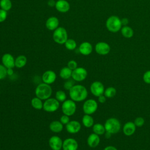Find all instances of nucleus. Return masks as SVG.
I'll return each mask as SVG.
<instances>
[{"instance_id": "obj_25", "label": "nucleus", "mask_w": 150, "mask_h": 150, "mask_svg": "<svg viewBox=\"0 0 150 150\" xmlns=\"http://www.w3.org/2000/svg\"><path fill=\"white\" fill-rule=\"evenodd\" d=\"M27 63V58L24 55L18 56L15 60V66L17 68L23 67Z\"/></svg>"}, {"instance_id": "obj_35", "label": "nucleus", "mask_w": 150, "mask_h": 150, "mask_svg": "<svg viewBox=\"0 0 150 150\" xmlns=\"http://www.w3.org/2000/svg\"><path fill=\"white\" fill-rule=\"evenodd\" d=\"M74 85V80L68 79V80L66 81L65 83H64V88L67 90H69Z\"/></svg>"}, {"instance_id": "obj_30", "label": "nucleus", "mask_w": 150, "mask_h": 150, "mask_svg": "<svg viewBox=\"0 0 150 150\" xmlns=\"http://www.w3.org/2000/svg\"><path fill=\"white\" fill-rule=\"evenodd\" d=\"M0 6L2 9L8 11L12 6V2L11 0H0Z\"/></svg>"}, {"instance_id": "obj_18", "label": "nucleus", "mask_w": 150, "mask_h": 150, "mask_svg": "<svg viewBox=\"0 0 150 150\" xmlns=\"http://www.w3.org/2000/svg\"><path fill=\"white\" fill-rule=\"evenodd\" d=\"M79 51L81 54L88 56L93 52V46L88 42H84L80 45Z\"/></svg>"}, {"instance_id": "obj_16", "label": "nucleus", "mask_w": 150, "mask_h": 150, "mask_svg": "<svg viewBox=\"0 0 150 150\" xmlns=\"http://www.w3.org/2000/svg\"><path fill=\"white\" fill-rule=\"evenodd\" d=\"M15 59L10 53H5L1 59L2 64L6 68H13L15 66Z\"/></svg>"}, {"instance_id": "obj_3", "label": "nucleus", "mask_w": 150, "mask_h": 150, "mask_svg": "<svg viewBox=\"0 0 150 150\" xmlns=\"http://www.w3.org/2000/svg\"><path fill=\"white\" fill-rule=\"evenodd\" d=\"M107 29L112 33H117L120 31L122 26L121 19L116 15H111L107 18L105 22Z\"/></svg>"}, {"instance_id": "obj_42", "label": "nucleus", "mask_w": 150, "mask_h": 150, "mask_svg": "<svg viewBox=\"0 0 150 150\" xmlns=\"http://www.w3.org/2000/svg\"><path fill=\"white\" fill-rule=\"evenodd\" d=\"M103 150H118L117 148L114 146L112 145H108L105 146Z\"/></svg>"}, {"instance_id": "obj_20", "label": "nucleus", "mask_w": 150, "mask_h": 150, "mask_svg": "<svg viewBox=\"0 0 150 150\" xmlns=\"http://www.w3.org/2000/svg\"><path fill=\"white\" fill-rule=\"evenodd\" d=\"M100 142V138L99 135L94 132L90 134L87 139V145L90 148H93L97 147L99 145Z\"/></svg>"}, {"instance_id": "obj_22", "label": "nucleus", "mask_w": 150, "mask_h": 150, "mask_svg": "<svg viewBox=\"0 0 150 150\" xmlns=\"http://www.w3.org/2000/svg\"><path fill=\"white\" fill-rule=\"evenodd\" d=\"M49 129L53 132L58 133L61 132L63 129V124L59 121H53L49 124Z\"/></svg>"}, {"instance_id": "obj_7", "label": "nucleus", "mask_w": 150, "mask_h": 150, "mask_svg": "<svg viewBox=\"0 0 150 150\" xmlns=\"http://www.w3.org/2000/svg\"><path fill=\"white\" fill-rule=\"evenodd\" d=\"M97 102L92 98L86 100L83 105V110L85 114L91 115L97 111Z\"/></svg>"}, {"instance_id": "obj_15", "label": "nucleus", "mask_w": 150, "mask_h": 150, "mask_svg": "<svg viewBox=\"0 0 150 150\" xmlns=\"http://www.w3.org/2000/svg\"><path fill=\"white\" fill-rule=\"evenodd\" d=\"M56 74L52 70H47L43 73L42 76V79L43 83L51 84L53 83L56 79Z\"/></svg>"}, {"instance_id": "obj_6", "label": "nucleus", "mask_w": 150, "mask_h": 150, "mask_svg": "<svg viewBox=\"0 0 150 150\" xmlns=\"http://www.w3.org/2000/svg\"><path fill=\"white\" fill-rule=\"evenodd\" d=\"M77 106L75 101L70 100H66L62 105V111L63 114L69 117L73 115L76 111Z\"/></svg>"}, {"instance_id": "obj_38", "label": "nucleus", "mask_w": 150, "mask_h": 150, "mask_svg": "<svg viewBox=\"0 0 150 150\" xmlns=\"http://www.w3.org/2000/svg\"><path fill=\"white\" fill-rule=\"evenodd\" d=\"M7 17V11L0 9V23L5 21Z\"/></svg>"}, {"instance_id": "obj_19", "label": "nucleus", "mask_w": 150, "mask_h": 150, "mask_svg": "<svg viewBox=\"0 0 150 150\" xmlns=\"http://www.w3.org/2000/svg\"><path fill=\"white\" fill-rule=\"evenodd\" d=\"M55 8L59 12L65 13L69 11L70 6L66 0H58L56 2Z\"/></svg>"}, {"instance_id": "obj_5", "label": "nucleus", "mask_w": 150, "mask_h": 150, "mask_svg": "<svg viewBox=\"0 0 150 150\" xmlns=\"http://www.w3.org/2000/svg\"><path fill=\"white\" fill-rule=\"evenodd\" d=\"M53 39L56 43L64 44L68 39V35L66 29L63 27H58L56 29L53 33Z\"/></svg>"}, {"instance_id": "obj_10", "label": "nucleus", "mask_w": 150, "mask_h": 150, "mask_svg": "<svg viewBox=\"0 0 150 150\" xmlns=\"http://www.w3.org/2000/svg\"><path fill=\"white\" fill-rule=\"evenodd\" d=\"M90 90L93 96L98 97V96L104 94L105 88L104 84L101 81H95L90 85Z\"/></svg>"}, {"instance_id": "obj_4", "label": "nucleus", "mask_w": 150, "mask_h": 150, "mask_svg": "<svg viewBox=\"0 0 150 150\" xmlns=\"http://www.w3.org/2000/svg\"><path fill=\"white\" fill-rule=\"evenodd\" d=\"M104 125L105 131L111 134H115L118 133L121 128L120 121L117 118L114 117L108 118L105 121Z\"/></svg>"}, {"instance_id": "obj_33", "label": "nucleus", "mask_w": 150, "mask_h": 150, "mask_svg": "<svg viewBox=\"0 0 150 150\" xmlns=\"http://www.w3.org/2000/svg\"><path fill=\"white\" fill-rule=\"evenodd\" d=\"M7 75V69L3 64H0V80L4 79Z\"/></svg>"}, {"instance_id": "obj_21", "label": "nucleus", "mask_w": 150, "mask_h": 150, "mask_svg": "<svg viewBox=\"0 0 150 150\" xmlns=\"http://www.w3.org/2000/svg\"><path fill=\"white\" fill-rule=\"evenodd\" d=\"M59 21L56 16H51L49 18L46 22V26L50 30H54L59 27Z\"/></svg>"}, {"instance_id": "obj_28", "label": "nucleus", "mask_w": 150, "mask_h": 150, "mask_svg": "<svg viewBox=\"0 0 150 150\" xmlns=\"http://www.w3.org/2000/svg\"><path fill=\"white\" fill-rule=\"evenodd\" d=\"M31 105L35 109L41 110L43 108V103H42V100L41 99L35 97L31 100Z\"/></svg>"}, {"instance_id": "obj_39", "label": "nucleus", "mask_w": 150, "mask_h": 150, "mask_svg": "<svg viewBox=\"0 0 150 150\" xmlns=\"http://www.w3.org/2000/svg\"><path fill=\"white\" fill-rule=\"evenodd\" d=\"M60 121L64 125H66L69 121H70V118L69 117L68 115H66L65 114L61 116L60 118Z\"/></svg>"}, {"instance_id": "obj_31", "label": "nucleus", "mask_w": 150, "mask_h": 150, "mask_svg": "<svg viewBox=\"0 0 150 150\" xmlns=\"http://www.w3.org/2000/svg\"><path fill=\"white\" fill-rule=\"evenodd\" d=\"M64 45L66 48L69 50H73L77 47L76 42L72 39H68L65 42Z\"/></svg>"}, {"instance_id": "obj_9", "label": "nucleus", "mask_w": 150, "mask_h": 150, "mask_svg": "<svg viewBox=\"0 0 150 150\" xmlns=\"http://www.w3.org/2000/svg\"><path fill=\"white\" fill-rule=\"evenodd\" d=\"M87 74V71L85 68L77 67L76 69L72 71L71 77L73 80L76 81H82L86 79Z\"/></svg>"}, {"instance_id": "obj_37", "label": "nucleus", "mask_w": 150, "mask_h": 150, "mask_svg": "<svg viewBox=\"0 0 150 150\" xmlns=\"http://www.w3.org/2000/svg\"><path fill=\"white\" fill-rule=\"evenodd\" d=\"M67 67L71 70H73L77 67V63L74 60H71L67 63Z\"/></svg>"}, {"instance_id": "obj_26", "label": "nucleus", "mask_w": 150, "mask_h": 150, "mask_svg": "<svg viewBox=\"0 0 150 150\" xmlns=\"http://www.w3.org/2000/svg\"><path fill=\"white\" fill-rule=\"evenodd\" d=\"M82 123L86 128H90L94 125L93 118L88 114H85L82 118Z\"/></svg>"}, {"instance_id": "obj_1", "label": "nucleus", "mask_w": 150, "mask_h": 150, "mask_svg": "<svg viewBox=\"0 0 150 150\" xmlns=\"http://www.w3.org/2000/svg\"><path fill=\"white\" fill-rule=\"evenodd\" d=\"M70 98L75 102H81L86 99L88 96L87 88L83 85H74L69 90Z\"/></svg>"}, {"instance_id": "obj_23", "label": "nucleus", "mask_w": 150, "mask_h": 150, "mask_svg": "<svg viewBox=\"0 0 150 150\" xmlns=\"http://www.w3.org/2000/svg\"><path fill=\"white\" fill-rule=\"evenodd\" d=\"M120 30H121L122 36L124 38H127V39L131 38L134 36V34L133 29L128 25L122 26Z\"/></svg>"}, {"instance_id": "obj_32", "label": "nucleus", "mask_w": 150, "mask_h": 150, "mask_svg": "<svg viewBox=\"0 0 150 150\" xmlns=\"http://www.w3.org/2000/svg\"><path fill=\"white\" fill-rule=\"evenodd\" d=\"M55 98L59 102H64L67 98L66 94L63 90H58L56 92Z\"/></svg>"}, {"instance_id": "obj_14", "label": "nucleus", "mask_w": 150, "mask_h": 150, "mask_svg": "<svg viewBox=\"0 0 150 150\" xmlns=\"http://www.w3.org/2000/svg\"><path fill=\"white\" fill-rule=\"evenodd\" d=\"M81 125L80 123L76 120L70 121L66 125V131L70 134H76L81 129Z\"/></svg>"}, {"instance_id": "obj_43", "label": "nucleus", "mask_w": 150, "mask_h": 150, "mask_svg": "<svg viewBox=\"0 0 150 150\" xmlns=\"http://www.w3.org/2000/svg\"><path fill=\"white\" fill-rule=\"evenodd\" d=\"M7 74L8 76H12L13 74V68H8L7 69Z\"/></svg>"}, {"instance_id": "obj_8", "label": "nucleus", "mask_w": 150, "mask_h": 150, "mask_svg": "<svg viewBox=\"0 0 150 150\" xmlns=\"http://www.w3.org/2000/svg\"><path fill=\"white\" fill-rule=\"evenodd\" d=\"M60 103L58 100L54 98H49L43 103V109L48 112H53L58 110Z\"/></svg>"}, {"instance_id": "obj_24", "label": "nucleus", "mask_w": 150, "mask_h": 150, "mask_svg": "<svg viewBox=\"0 0 150 150\" xmlns=\"http://www.w3.org/2000/svg\"><path fill=\"white\" fill-rule=\"evenodd\" d=\"M72 71L70 69H69L67 66L64 67L61 69L59 73L60 77L64 80H68L70 77H71Z\"/></svg>"}, {"instance_id": "obj_34", "label": "nucleus", "mask_w": 150, "mask_h": 150, "mask_svg": "<svg viewBox=\"0 0 150 150\" xmlns=\"http://www.w3.org/2000/svg\"><path fill=\"white\" fill-rule=\"evenodd\" d=\"M134 123L135 124L136 127H141L144 125V124L145 123V120L144 118H142L141 117H137L134 120Z\"/></svg>"}, {"instance_id": "obj_12", "label": "nucleus", "mask_w": 150, "mask_h": 150, "mask_svg": "<svg viewBox=\"0 0 150 150\" xmlns=\"http://www.w3.org/2000/svg\"><path fill=\"white\" fill-rule=\"evenodd\" d=\"M49 145L52 150H60L62 148L63 141L59 137L53 135L49 138Z\"/></svg>"}, {"instance_id": "obj_29", "label": "nucleus", "mask_w": 150, "mask_h": 150, "mask_svg": "<svg viewBox=\"0 0 150 150\" xmlns=\"http://www.w3.org/2000/svg\"><path fill=\"white\" fill-rule=\"evenodd\" d=\"M117 94V90L114 87H108L105 89L104 95L107 98H112Z\"/></svg>"}, {"instance_id": "obj_2", "label": "nucleus", "mask_w": 150, "mask_h": 150, "mask_svg": "<svg viewBox=\"0 0 150 150\" xmlns=\"http://www.w3.org/2000/svg\"><path fill=\"white\" fill-rule=\"evenodd\" d=\"M35 95L42 100H46L50 98L52 94V88L50 84L45 83H40L35 88Z\"/></svg>"}, {"instance_id": "obj_17", "label": "nucleus", "mask_w": 150, "mask_h": 150, "mask_svg": "<svg viewBox=\"0 0 150 150\" xmlns=\"http://www.w3.org/2000/svg\"><path fill=\"white\" fill-rule=\"evenodd\" d=\"M136 131V126L134 122L128 121L125 122L122 127V132L126 136H131Z\"/></svg>"}, {"instance_id": "obj_44", "label": "nucleus", "mask_w": 150, "mask_h": 150, "mask_svg": "<svg viewBox=\"0 0 150 150\" xmlns=\"http://www.w3.org/2000/svg\"><path fill=\"white\" fill-rule=\"evenodd\" d=\"M48 5L50 6H55V4H56V2L53 1V0H49L47 2Z\"/></svg>"}, {"instance_id": "obj_11", "label": "nucleus", "mask_w": 150, "mask_h": 150, "mask_svg": "<svg viewBox=\"0 0 150 150\" xmlns=\"http://www.w3.org/2000/svg\"><path fill=\"white\" fill-rule=\"evenodd\" d=\"M110 46L105 42H99L95 46V51L100 55H107L110 53Z\"/></svg>"}, {"instance_id": "obj_41", "label": "nucleus", "mask_w": 150, "mask_h": 150, "mask_svg": "<svg viewBox=\"0 0 150 150\" xmlns=\"http://www.w3.org/2000/svg\"><path fill=\"white\" fill-rule=\"evenodd\" d=\"M121 23H122V26H126L129 23L128 19L126 18H124L122 19H121Z\"/></svg>"}, {"instance_id": "obj_45", "label": "nucleus", "mask_w": 150, "mask_h": 150, "mask_svg": "<svg viewBox=\"0 0 150 150\" xmlns=\"http://www.w3.org/2000/svg\"><path fill=\"white\" fill-rule=\"evenodd\" d=\"M104 134H105V138H107V139L110 138L111 137V134H110V133H109V132H105Z\"/></svg>"}, {"instance_id": "obj_46", "label": "nucleus", "mask_w": 150, "mask_h": 150, "mask_svg": "<svg viewBox=\"0 0 150 150\" xmlns=\"http://www.w3.org/2000/svg\"><path fill=\"white\" fill-rule=\"evenodd\" d=\"M141 150H143V149H141Z\"/></svg>"}, {"instance_id": "obj_40", "label": "nucleus", "mask_w": 150, "mask_h": 150, "mask_svg": "<svg viewBox=\"0 0 150 150\" xmlns=\"http://www.w3.org/2000/svg\"><path fill=\"white\" fill-rule=\"evenodd\" d=\"M106 98L107 97L104 94H102L98 97V101L100 103H104L106 101Z\"/></svg>"}, {"instance_id": "obj_36", "label": "nucleus", "mask_w": 150, "mask_h": 150, "mask_svg": "<svg viewBox=\"0 0 150 150\" xmlns=\"http://www.w3.org/2000/svg\"><path fill=\"white\" fill-rule=\"evenodd\" d=\"M142 79L145 83L150 84V70H147L144 73Z\"/></svg>"}, {"instance_id": "obj_27", "label": "nucleus", "mask_w": 150, "mask_h": 150, "mask_svg": "<svg viewBox=\"0 0 150 150\" xmlns=\"http://www.w3.org/2000/svg\"><path fill=\"white\" fill-rule=\"evenodd\" d=\"M93 131L94 133L100 135H102L105 134V129L104 127V125L100 123H96L94 124L93 125Z\"/></svg>"}, {"instance_id": "obj_13", "label": "nucleus", "mask_w": 150, "mask_h": 150, "mask_svg": "<svg viewBox=\"0 0 150 150\" xmlns=\"http://www.w3.org/2000/svg\"><path fill=\"white\" fill-rule=\"evenodd\" d=\"M79 144L77 141L72 138H69L63 142V150H77Z\"/></svg>"}]
</instances>
